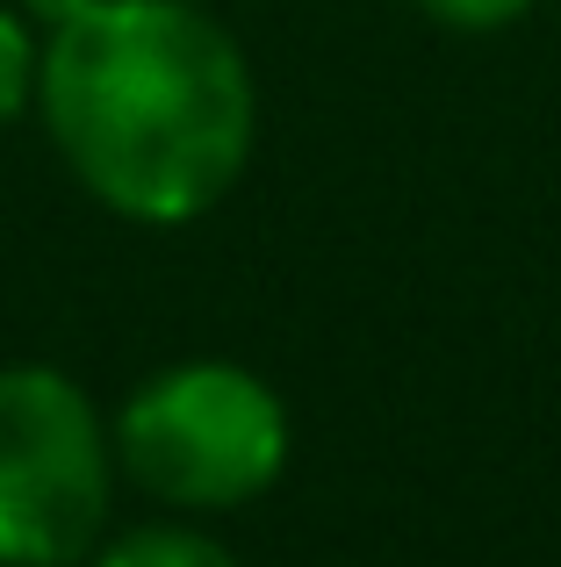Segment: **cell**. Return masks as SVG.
Segmentation results:
<instances>
[{"label": "cell", "instance_id": "1", "mask_svg": "<svg viewBox=\"0 0 561 567\" xmlns=\"http://www.w3.org/2000/svg\"><path fill=\"white\" fill-rule=\"evenodd\" d=\"M37 109L86 194L130 223H195L253 152V72L187 0L58 8Z\"/></svg>", "mask_w": 561, "mask_h": 567}, {"label": "cell", "instance_id": "2", "mask_svg": "<svg viewBox=\"0 0 561 567\" xmlns=\"http://www.w3.org/2000/svg\"><path fill=\"white\" fill-rule=\"evenodd\" d=\"M115 453L152 496L187 511H231L288 467V410L259 374L231 360L166 367L123 402Z\"/></svg>", "mask_w": 561, "mask_h": 567}, {"label": "cell", "instance_id": "3", "mask_svg": "<svg viewBox=\"0 0 561 567\" xmlns=\"http://www.w3.org/2000/svg\"><path fill=\"white\" fill-rule=\"evenodd\" d=\"M109 525V431L58 367H0V567H72Z\"/></svg>", "mask_w": 561, "mask_h": 567}, {"label": "cell", "instance_id": "4", "mask_svg": "<svg viewBox=\"0 0 561 567\" xmlns=\"http://www.w3.org/2000/svg\"><path fill=\"white\" fill-rule=\"evenodd\" d=\"M86 560L94 567H238L216 539H202V532H187V525H137V532H123V539L94 546Z\"/></svg>", "mask_w": 561, "mask_h": 567}, {"label": "cell", "instance_id": "5", "mask_svg": "<svg viewBox=\"0 0 561 567\" xmlns=\"http://www.w3.org/2000/svg\"><path fill=\"white\" fill-rule=\"evenodd\" d=\"M37 58H43V43L14 14H0V123H14L37 101Z\"/></svg>", "mask_w": 561, "mask_h": 567}, {"label": "cell", "instance_id": "6", "mask_svg": "<svg viewBox=\"0 0 561 567\" xmlns=\"http://www.w3.org/2000/svg\"><path fill=\"white\" fill-rule=\"evenodd\" d=\"M425 14H432L439 29H504V22H519L533 0H418Z\"/></svg>", "mask_w": 561, "mask_h": 567}]
</instances>
